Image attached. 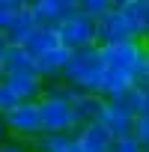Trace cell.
Returning a JSON list of instances; mask_svg holds the SVG:
<instances>
[{
    "mask_svg": "<svg viewBox=\"0 0 149 152\" xmlns=\"http://www.w3.org/2000/svg\"><path fill=\"white\" fill-rule=\"evenodd\" d=\"M102 110H104L102 96H74V125H78V131L87 125H96L102 119Z\"/></svg>",
    "mask_w": 149,
    "mask_h": 152,
    "instance_id": "30bf717a",
    "label": "cell"
},
{
    "mask_svg": "<svg viewBox=\"0 0 149 152\" xmlns=\"http://www.w3.org/2000/svg\"><path fill=\"white\" fill-rule=\"evenodd\" d=\"M102 78H104V57L99 45L72 51V60L63 72V84L74 96H99L102 93Z\"/></svg>",
    "mask_w": 149,
    "mask_h": 152,
    "instance_id": "6da1fadb",
    "label": "cell"
},
{
    "mask_svg": "<svg viewBox=\"0 0 149 152\" xmlns=\"http://www.w3.org/2000/svg\"><path fill=\"white\" fill-rule=\"evenodd\" d=\"M74 137H78L81 152H110V146H113V137H110L107 128H102L99 122H96V125H87V128H81V131H74Z\"/></svg>",
    "mask_w": 149,
    "mask_h": 152,
    "instance_id": "8fae6325",
    "label": "cell"
},
{
    "mask_svg": "<svg viewBox=\"0 0 149 152\" xmlns=\"http://www.w3.org/2000/svg\"><path fill=\"white\" fill-rule=\"evenodd\" d=\"M134 33V39L140 42L143 36H149V0H131V3H125L119 9Z\"/></svg>",
    "mask_w": 149,
    "mask_h": 152,
    "instance_id": "7c38bea8",
    "label": "cell"
},
{
    "mask_svg": "<svg viewBox=\"0 0 149 152\" xmlns=\"http://www.w3.org/2000/svg\"><path fill=\"white\" fill-rule=\"evenodd\" d=\"M134 119H137V116H131V113L113 107L110 102H104V110H102L99 125L107 128V134H110L113 140H125V137H134Z\"/></svg>",
    "mask_w": 149,
    "mask_h": 152,
    "instance_id": "52a82bcc",
    "label": "cell"
},
{
    "mask_svg": "<svg viewBox=\"0 0 149 152\" xmlns=\"http://www.w3.org/2000/svg\"><path fill=\"white\" fill-rule=\"evenodd\" d=\"M21 72H36V63L21 45H9V51L3 54V78L21 75Z\"/></svg>",
    "mask_w": 149,
    "mask_h": 152,
    "instance_id": "2e32d148",
    "label": "cell"
},
{
    "mask_svg": "<svg viewBox=\"0 0 149 152\" xmlns=\"http://www.w3.org/2000/svg\"><path fill=\"white\" fill-rule=\"evenodd\" d=\"M15 12H18V9H12V6H0V33H6V30L12 27Z\"/></svg>",
    "mask_w": 149,
    "mask_h": 152,
    "instance_id": "7402d4cb",
    "label": "cell"
},
{
    "mask_svg": "<svg viewBox=\"0 0 149 152\" xmlns=\"http://www.w3.org/2000/svg\"><path fill=\"white\" fill-rule=\"evenodd\" d=\"M125 3H131V0H113V6H116V9H122Z\"/></svg>",
    "mask_w": 149,
    "mask_h": 152,
    "instance_id": "4316f807",
    "label": "cell"
},
{
    "mask_svg": "<svg viewBox=\"0 0 149 152\" xmlns=\"http://www.w3.org/2000/svg\"><path fill=\"white\" fill-rule=\"evenodd\" d=\"M134 140H137L140 146H149V99H146L143 110H140L137 119H134Z\"/></svg>",
    "mask_w": 149,
    "mask_h": 152,
    "instance_id": "d6986e66",
    "label": "cell"
},
{
    "mask_svg": "<svg viewBox=\"0 0 149 152\" xmlns=\"http://www.w3.org/2000/svg\"><path fill=\"white\" fill-rule=\"evenodd\" d=\"M143 152H149V146H143Z\"/></svg>",
    "mask_w": 149,
    "mask_h": 152,
    "instance_id": "4dcf8cb0",
    "label": "cell"
},
{
    "mask_svg": "<svg viewBox=\"0 0 149 152\" xmlns=\"http://www.w3.org/2000/svg\"><path fill=\"white\" fill-rule=\"evenodd\" d=\"M60 45V36H57V27H36L27 39H24V51L36 60V57H42V54H48L51 48H57Z\"/></svg>",
    "mask_w": 149,
    "mask_h": 152,
    "instance_id": "4fadbf2b",
    "label": "cell"
},
{
    "mask_svg": "<svg viewBox=\"0 0 149 152\" xmlns=\"http://www.w3.org/2000/svg\"><path fill=\"white\" fill-rule=\"evenodd\" d=\"M42 3V0H27V6H39Z\"/></svg>",
    "mask_w": 149,
    "mask_h": 152,
    "instance_id": "83f0119b",
    "label": "cell"
},
{
    "mask_svg": "<svg viewBox=\"0 0 149 152\" xmlns=\"http://www.w3.org/2000/svg\"><path fill=\"white\" fill-rule=\"evenodd\" d=\"M9 140V131H6V122H3V116H0V143H6Z\"/></svg>",
    "mask_w": 149,
    "mask_h": 152,
    "instance_id": "484cf974",
    "label": "cell"
},
{
    "mask_svg": "<svg viewBox=\"0 0 149 152\" xmlns=\"http://www.w3.org/2000/svg\"><path fill=\"white\" fill-rule=\"evenodd\" d=\"M9 45H12V42H9V36H6V33H0V60H3V54L9 51Z\"/></svg>",
    "mask_w": 149,
    "mask_h": 152,
    "instance_id": "cb8c5ba5",
    "label": "cell"
},
{
    "mask_svg": "<svg viewBox=\"0 0 149 152\" xmlns=\"http://www.w3.org/2000/svg\"><path fill=\"white\" fill-rule=\"evenodd\" d=\"M0 6H12V9H21V6H27V0H0Z\"/></svg>",
    "mask_w": 149,
    "mask_h": 152,
    "instance_id": "d4e9b609",
    "label": "cell"
},
{
    "mask_svg": "<svg viewBox=\"0 0 149 152\" xmlns=\"http://www.w3.org/2000/svg\"><path fill=\"white\" fill-rule=\"evenodd\" d=\"M39 110H42V128L45 134H74V93L57 81L45 87V96L39 99Z\"/></svg>",
    "mask_w": 149,
    "mask_h": 152,
    "instance_id": "7a4b0ae2",
    "label": "cell"
},
{
    "mask_svg": "<svg viewBox=\"0 0 149 152\" xmlns=\"http://www.w3.org/2000/svg\"><path fill=\"white\" fill-rule=\"evenodd\" d=\"M33 152H81L74 134H39L30 143Z\"/></svg>",
    "mask_w": 149,
    "mask_h": 152,
    "instance_id": "5bb4252c",
    "label": "cell"
},
{
    "mask_svg": "<svg viewBox=\"0 0 149 152\" xmlns=\"http://www.w3.org/2000/svg\"><path fill=\"white\" fill-rule=\"evenodd\" d=\"M69 60H72V51L63 48V45H57L48 54H42V57L33 60L36 63V75H39L45 84H57V81H63V72H66Z\"/></svg>",
    "mask_w": 149,
    "mask_h": 152,
    "instance_id": "8992f818",
    "label": "cell"
},
{
    "mask_svg": "<svg viewBox=\"0 0 149 152\" xmlns=\"http://www.w3.org/2000/svg\"><path fill=\"white\" fill-rule=\"evenodd\" d=\"M104 102H110L113 107H119V110L137 116V113L143 110V104H146V93H143V87L134 84V87H128V90H122V93H116L113 99H104Z\"/></svg>",
    "mask_w": 149,
    "mask_h": 152,
    "instance_id": "e0dca14e",
    "label": "cell"
},
{
    "mask_svg": "<svg viewBox=\"0 0 149 152\" xmlns=\"http://www.w3.org/2000/svg\"><path fill=\"white\" fill-rule=\"evenodd\" d=\"M6 131L12 140H24V143H33L39 134H45L42 128V110H39V102H18L6 116Z\"/></svg>",
    "mask_w": 149,
    "mask_h": 152,
    "instance_id": "3957f363",
    "label": "cell"
},
{
    "mask_svg": "<svg viewBox=\"0 0 149 152\" xmlns=\"http://www.w3.org/2000/svg\"><path fill=\"white\" fill-rule=\"evenodd\" d=\"M36 27H39V24H36V12H33V6H21V9L15 12V21H12V27L6 30V36H9L12 45H24V39H27Z\"/></svg>",
    "mask_w": 149,
    "mask_h": 152,
    "instance_id": "9a60e30c",
    "label": "cell"
},
{
    "mask_svg": "<svg viewBox=\"0 0 149 152\" xmlns=\"http://www.w3.org/2000/svg\"><path fill=\"white\" fill-rule=\"evenodd\" d=\"M74 9H78V0H42L39 6H33L39 27H57V24H60L66 15H72Z\"/></svg>",
    "mask_w": 149,
    "mask_h": 152,
    "instance_id": "9c48e42d",
    "label": "cell"
},
{
    "mask_svg": "<svg viewBox=\"0 0 149 152\" xmlns=\"http://www.w3.org/2000/svg\"><path fill=\"white\" fill-rule=\"evenodd\" d=\"M15 104H18V96L9 90V84H6V81H0V116H6Z\"/></svg>",
    "mask_w": 149,
    "mask_h": 152,
    "instance_id": "ffe728a7",
    "label": "cell"
},
{
    "mask_svg": "<svg viewBox=\"0 0 149 152\" xmlns=\"http://www.w3.org/2000/svg\"><path fill=\"white\" fill-rule=\"evenodd\" d=\"M9 84V90L18 96V102H39L45 96V81L39 78L36 72H21V75H9V78H3Z\"/></svg>",
    "mask_w": 149,
    "mask_h": 152,
    "instance_id": "ba28073f",
    "label": "cell"
},
{
    "mask_svg": "<svg viewBox=\"0 0 149 152\" xmlns=\"http://www.w3.org/2000/svg\"><path fill=\"white\" fill-rule=\"evenodd\" d=\"M0 81H3V60H0Z\"/></svg>",
    "mask_w": 149,
    "mask_h": 152,
    "instance_id": "f1b7e54d",
    "label": "cell"
},
{
    "mask_svg": "<svg viewBox=\"0 0 149 152\" xmlns=\"http://www.w3.org/2000/svg\"><path fill=\"white\" fill-rule=\"evenodd\" d=\"M57 36H60V45L69 48V51L90 48V45H96V18L84 15L81 9H74L72 15H66L57 24Z\"/></svg>",
    "mask_w": 149,
    "mask_h": 152,
    "instance_id": "277c9868",
    "label": "cell"
},
{
    "mask_svg": "<svg viewBox=\"0 0 149 152\" xmlns=\"http://www.w3.org/2000/svg\"><path fill=\"white\" fill-rule=\"evenodd\" d=\"M143 93H146V99H149V84H146V87H143Z\"/></svg>",
    "mask_w": 149,
    "mask_h": 152,
    "instance_id": "f546056e",
    "label": "cell"
},
{
    "mask_svg": "<svg viewBox=\"0 0 149 152\" xmlns=\"http://www.w3.org/2000/svg\"><path fill=\"white\" fill-rule=\"evenodd\" d=\"M0 152H33L30 149V143H24V140H6V143H0Z\"/></svg>",
    "mask_w": 149,
    "mask_h": 152,
    "instance_id": "603a6c76",
    "label": "cell"
},
{
    "mask_svg": "<svg viewBox=\"0 0 149 152\" xmlns=\"http://www.w3.org/2000/svg\"><path fill=\"white\" fill-rule=\"evenodd\" d=\"M134 33L125 21V15L119 9H110L107 15H102L96 21V45L99 48H107V45H122V42H131Z\"/></svg>",
    "mask_w": 149,
    "mask_h": 152,
    "instance_id": "5b68a950",
    "label": "cell"
},
{
    "mask_svg": "<svg viewBox=\"0 0 149 152\" xmlns=\"http://www.w3.org/2000/svg\"><path fill=\"white\" fill-rule=\"evenodd\" d=\"M110 152H143V146H140L134 137H125V140H113Z\"/></svg>",
    "mask_w": 149,
    "mask_h": 152,
    "instance_id": "44dd1931",
    "label": "cell"
},
{
    "mask_svg": "<svg viewBox=\"0 0 149 152\" xmlns=\"http://www.w3.org/2000/svg\"><path fill=\"white\" fill-rule=\"evenodd\" d=\"M78 9L84 12V15H90V18H102V15H107L110 9H116L113 6V0H78Z\"/></svg>",
    "mask_w": 149,
    "mask_h": 152,
    "instance_id": "ac0fdd59",
    "label": "cell"
}]
</instances>
